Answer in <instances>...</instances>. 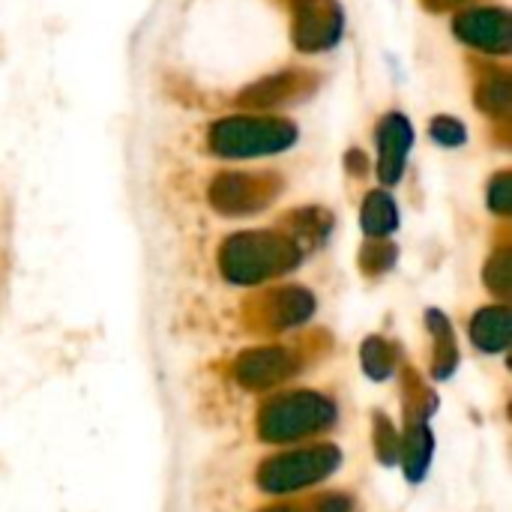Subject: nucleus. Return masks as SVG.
Listing matches in <instances>:
<instances>
[{
  "mask_svg": "<svg viewBox=\"0 0 512 512\" xmlns=\"http://www.w3.org/2000/svg\"><path fill=\"white\" fill-rule=\"evenodd\" d=\"M432 135H435L438 141H444V144H459V141H465V129H462L456 120H447V117L435 120Z\"/></svg>",
  "mask_w": 512,
  "mask_h": 512,
  "instance_id": "2eb2a0df",
  "label": "nucleus"
},
{
  "mask_svg": "<svg viewBox=\"0 0 512 512\" xmlns=\"http://www.w3.org/2000/svg\"><path fill=\"white\" fill-rule=\"evenodd\" d=\"M264 192L255 186V180L243 177V174H231V177H222L216 186H213V201L216 207L228 210V213H246L258 204H264Z\"/></svg>",
  "mask_w": 512,
  "mask_h": 512,
  "instance_id": "6e6552de",
  "label": "nucleus"
},
{
  "mask_svg": "<svg viewBox=\"0 0 512 512\" xmlns=\"http://www.w3.org/2000/svg\"><path fill=\"white\" fill-rule=\"evenodd\" d=\"M294 141V129L279 120H228L213 129V147L225 156H258L282 150Z\"/></svg>",
  "mask_w": 512,
  "mask_h": 512,
  "instance_id": "20e7f679",
  "label": "nucleus"
},
{
  "mask_svg": "<svg viewBox=\"0 0 512 512\" xmlns=\"http://www.w3.org/2000/svg\"><path fill=\"white\" fill-rule=\"evenodd\" d=\"M471 339L483 351H501V348H507V342H510V309L495 306V309L477 312V318L471 324Z\"/></svg>",
  "mask_w": 512,
  "mask_h": 512,
  "instance_id": "1a4fd4ad",
  "label": "nucleus"
},
{
  "mask_svg": "<svg viewBox=\"0 0 512 512\" xmlns=\"http://www.w3.org/2000/svg\"><path fill=\"white\" fill-rule=\"evenodd\" d=\"M348 501L345 498H339V495H333V498H324L321 501V507H318V512H348Z\"/></svg>",
  "mask_w": 512,
  "mask_h": 512,
  "instance_id": "f3484780",
  "label": "nucleus"
},
{
  "mask_svg": "<svg viewBox=\"0 0 512 512\" xmlns=\"http://www.w3.org/2000/svg\"><path fill=\"white\" fill-rule=\"evenodd\" d=\"M336 468H339L336 447H312V450H297V453L270 459L258 471V483L267 492H291V489H303L330 477Z\"/></svg>",
  "mask_w": 512,
  "mask_h": 512,
  "instance_id": "7ed1b4c3",
  "label": "nucleus"
},
{
  "mask_svg": "<svg viewBox=\"0 0 512 512\" xmlns=\"http://www.w3.org/2000/svg\"><path fill=\"white\" fill-rule=\"evenodd\" d=\"M333 417H336V411L324 396L294 393V396H282L273 405H267L258 429H261V438H267V441H294V438L324 429L327 423H333Z\"/></svg>",
  "mask_w": 512,
  "mask_h": 512,
  "instance_id": "f03ea898",
  "label": "nucleus"
},
{
  "mask_svg": "<svg viewBox=\"0 0 512 512\" xmlns=\"http://www.w3.org/2000/svg\"><path fill=\"white\" fill-rule=\"evenodd\" d=\"M297 264V249L273 234H240L222 252V270L234 282H261Z\"/></svg>",
  "mask_w": 512,
  "mask_h": 512,
  "instance_id": "f257e3e1",
  "label": "nucleus"
},
{
  "mask_svg": "<svg viewBox=\"0 0 512 512\" xmlns=\"http://www.w3.org/2000/svg\"><path fill=\"white\" fill-rule=\"evenodd\" d=\"M363 363H366V372H372L375 378H387L390 375V351L381 339H369L366 348H363Z\"/></svg>",
  "mask_w": 512,
  "mask_h": 512,
  "instance_id": "ddd939ff",
  "label": "nucleus"
},
{
  "mask_svg": "<svg viewBox=\"0 0 512 512\" xmlns=\"http://www.w3.org/2000/svg\"><path fill=\"white\" fill-rule=\"evenodd\" d=\"M291 372V357L282 348H261V351H249L240 357L237 363V378L243 387L252 390H264L273 387L276 381H282Z\"/></svg>",
  "mask_w": 512,
  "mask_h": 512,
  "instance_id": "39448f33",
  "label": "nucleus"
},
{
  "mask_svg": "<svg viewBox=\"0 0 512 512\" xmlns=\"http://www.w3.org/2000/svg\"><path fill=\"white\" fill-rule=\"evenodd\" d=\"M489 201H492V207H495L498 213H507V210H510V177H507V174H501V177L495 180V186H492V192H489Z\"/></svg>",
  "mask_w": 512,
  "mask_h": 512,
  "instance_id": "dca6fc26",
  "label": "nucleus"
},
{
  "mask_svg": "<svg viewBox=\"0 0 512 512\" xmlns=\"http://www.w3.org/2000/svg\"><path fill=\"white\" fill-rule=\"evenodd\" d=\"M459 33L480 48L507 51L510 45V21L504 12H471L459 21Z\"/></svg>",
  "mask_w": 512,
  "mask_h": 512,
  "instance_id": "423d86ee",
  "label": "nucleus"
},
{
  "mask_svg": "<svg viewBox=\"0 0 512 512\" xmlns=\"http://www.w3.org/2000/svg\"><path fill=\"white\" fill-rule=\"evenodd\" d=\"M486 282H489V288H495L498 294H507V291H510V261H507V255H498V258L486 267Z\"/></svg>",
  "mask_w": 512,
  "mask_h": 512,
  "instance_id": "4468645a",
  "label": "nucleus"
},
{
  "mask_svg": "<svg viewBox=\"0 0 512 512\" xmlns=\"http://www.w3.org/2000/svg\"><path fill=\"white\" fill-rule=\"evenodd\" d=\"M363 228L369 234H390L396 228V207L387 195L375 192L363 207Z\"/></svg>",
  "mask_w": 512,
  "mask_h": 512,
  "instance_id": "9d476101",
  "label": "nucleus"
},
{
  "mask_svg": "<svg viewBox=\"0 0 512 512\" xmlns=\"http://www.w3.org/2000/svg\"><path fill=\"white\" fill-rule=\"evenodd\" d=\"M264 512H294V510H288V507H279V510H264Z\"/></svg>",
  "mask_w": 512,
  "mask_h": 512,
  "instance_id": "a211bd4d",
  "label": "nucleus"
},
{
  "mask_svg": "<svg viewBox=\"0 0 512 512\" xmlns=\"http://www.w3.org/2000/svg\"><path fill=\"white\" fill-rule=\"evenodd\" d=\"M429 456H432V435L426 429H417L408 441V453H405V465H408V477L417 480L423 477L426 465H429Z\"/></svg>",
  "mask_w": 512,
  "mask_h": 512,
  "instance_id": "f8f14e48",
  "label": "nucleus"
},
{
  "mask_svg": "<svg viewBox=\"0 0 512 512\" xmlns=\"http://www.w3.org/2000/svg\"><path fill=\"white\" fill-rule=\"evenodd\" d=\"M312 309H315V303L306 291H285L276 303V318L282 327H288V324L306 321L312 315Z\"/></svg>",
  "mask_w": 512,
  "mask_h": 512,
  "instance_id": "9b49d317",
  "label": "nucleus"
},
{
  "mask_svg": "<svg viewBox=\"0 0 512 512\" xmlns=\"http://www.w3.org/2000/svg\"><path fill=\"white\" fill-rule=\"evenodd\" d=\"M378 138H381V177L387 183H396L402 174V165H405V153L411 147V129L399 114H393L381 126Z\"/></svg>",
  "mask_w": 512,
  "mask_h": 512,
  "instance_id": "0eeeda50",
  "label": "nucleus"
}]
</instances>
